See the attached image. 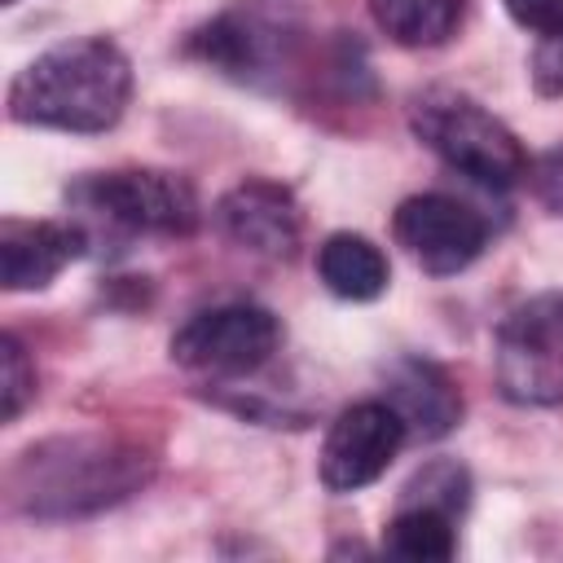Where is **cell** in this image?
<instances>
[{"label":"cell","mask_w":563,"mask_h":563,"mask_svg":"<svg viewBox=\"0 0 563 563\" xmlns=\"http://www.w3.org/2000/svg\"><path fill=\"white\" fill-rule=\"evenodd\" d=\"M150 475L154 453L145 444L106 431H75L22 449L4 471V493L22 515L84 519L141 493Z\"/></svg>","instance_id":"cell-1"},{"label":"cell","mask_w":563,"mask_h":563,"mask_svg":"<svg viewBox=\"0 0 563 563\" xmlns=\"http://www.w3.org/2000/svg\"><path fill=\"white\" fill-rule=\"evenodd\" d=\"M128 97L132 66L123 48L101 35H79L18 70L9 84V119L57 132H106L123 119Z\"/></svg>","instance_id":"cell-2"},{"label":"cell","mask_w":563,"mask_h":563,"mask_svg":"<svg viewBox=\"0 0 563 563\" xmlns=\"http://www.w3.org/2000/svg\"><path fill=\"white\" fill-rule=\"evenodd\" d=\"M409 123L431 154H440L457 176H466L484 189L501 194L528 176V154H523L519 136L466 92L431 88V92L413 97Z\"/></svg>","instance_id":"cell-3"},{"label":"cell","mask_w":563,"mask_h":563,"mask_svg":"<svg viewBox=\"0 0 563 563\" xmlns=\"http://www.w3.org/2000/svg\"><path fill=\"white\" fill-rule=\"evenodd\" d=\"M493 374L515 405H563V290H545L506 312L493 343Z\"/></svg>","instance_id":"cell-4"},{"label":"cell","mask_w":563,"mask_h":563,"mask_svg":"<svg viewBox=\"0 0 563 563\" xmlns=\"http://www.w3.org/2000/svg\"><path fill=\"white\" fill-rule=\"evenodd\" d=\"M70 202L92 211L97 220L128 233L185 238L198 229V194L185 176L158 167H119L97 172L70 185Z\"/></svg>","instance_id":"cell-5"},{"label":"cell","mask_w":563,"mask_h":563,"mask_svg":"<svg viewBox=\"0 0 563 563\" xmlns=\"http://www.w3.org/2000/svg\"><path fill=\"white\" fill-rule=\"evenodd\" d=\"M299 40V9L290 0H238L189 35V53L233 79L273 75Z\"/></svg>","instance_id":"cell-6"},{"label":"cell","mask_w":563,"mask_h":563,"mask_svg":"<svg viewBox=\"0 0 563 563\" xmlns=\"http://www.w3.org/2000/svg\"><path fill=\"white\" fill-rule=\"evenodd\" d=\"M282 343V325L260 303H220L207 312H194L172 334V361L189 374L233 378L260 369Z\"/></svg>","instance_id":"cell-7"},{"label":"cell","mask_w":563,"mask_h":563,"mask_svg":"<svg viewBox=\"0 0 563 563\" xmlns=\"http://www.w3.org/2000/svg\"><path fill=\"white\" fill-rule=\"evenodd\" d=\"M391 233L435 277L462 273L488 246V220L475 207H466V202H457L449 194H413V198H405L396 207V216H391Z\"/></svg>","instance_id":"cell-8"},{"label":"cell","mask_w":563,"mask_h":563,"mask_svg":"<svg viewBox=\"0 0 563 563\" xmlns=\"http://www.w3.org/2000/svg\"><path fill=\"white\" fill-rule=\"evenodd\" d=\"M405 435L409 431L387 400H361V405L343 409L330 422L325 444H321V462H317L321 484L330 493H356V488L374 484L400 453Z\"/></svg>","instance_id":"cell-9"},{"label":"cell","mask_w":563,"mask_h":563,"mask_svg":"<svg viewBox=\"0 0 563 563\" xmlns=\"http://www.w3.org/2000/svg\"><path fill=\"white\" fill-rule=\"evenodd\" d=\"M220 233L255 255H290L299 246L295 194L277 180H242L216 202Z\"/></svg>","instance_id":"cell-10"},{"label":"cell","mask_w":563,"mask_h":563,"mask_svg":"<svg viewBox=\"0 0 563 563\" xmlns=\"http://www.w3.org/2000/svg\"><path fill=\"white\" fill-rule=\"evenodd\" d=\"M79 255H84L79 224H66V220H4L0 224L4 290H44Z\"/></svg>","instance_id":"cell-11"},{"label":"cell","mask_w":563,"mask_h":563,"mask_svg":"<svg viewBox=\"0 0 563 563\" xmlns=\"http://www.w3.org/2000/svg\"><path fill=\"white\" fill-rule=\"evenodd\" d=\"M387 405L400 413L405 431L418 440H440L462 418V396L453 378L427 356H400L387 369Z\"/></svg>","instance_id":"cell-12"},{"label":"cell","mask_w":563,"mask_h":563,"mask_svg":"<svg viewBox=\"0 0 563 563\" xmlns=\"http://www.w3.org/2000/svg\"><path fill=\"white\" fill-rule=\"evenodd\" d=\"M317 273L330 295L369 303L387 290V255L361 233H330L317 251Z\"/></svg>","instance_id":"cell-13"},{"label":"cell","mask_w":563,"mask_h":563,"mask_svg":"<svg viewBox=\"0 0 563 563\" xmlns=\"http://www.w3.org/2000/svg\"><path fill=\"white\" fill-rule=\"evenodd\" d=\"M383 35L405 48H435L462 22V0H369Z\"/></svg>","instance_id":"cell-14"},{"label":"cell","mask_w":563,"mask_h":563,"mask_svg":"<svg viewBox=\"0 0 563 563\" xmlns=\"http://www.w3.org/2000/svg\"><path fill=\"white\" fill-rule=\"evenodd\" d=\"M383 545L387 554L409 559V563H444L457 550L453 515L435 506H400V515L383 528Z\"/></svg>","instance_id":"cell-15"},{"label":"cell","mask_w":563,"mask_h":563,"mask_svg":"<svg viewBox=\"0 0 563 563\" xmlns=\"http://www.w3.org/2000/svg\"><path fill=\"white\" fill-rule=\"evenodd\" d=\"M466 501H471V475L457 462H449V457L427 462L405 484V506H435L444 515H462Z\"/></svg>","instance_id":"cell-16"},{"label":"cell","mask_w":563,"mask_h":563,"mask_svg":"<svg viewBox=\"0 0 563 563\" xmlns=\"http://www.w3.org/2000/svg\"><path fill=\"white\" fill-rule=\"evenodd\" d=\"M31 400H35V365L18 343V334H4L0 339V418L13 422Z\"/></svg>","instance_id":"cell-17"},{"label":"cell","mask_w":563,"mask_h":563,"mask_svg":"<svg viewBox=\"0 0 563 563\" xmlns=\"http://www.w3.org/2000/svg\"><path fill=\"white\" fill-rule=\"evenodd\" d=\"M532 88L541 97H563V26L532 48Z\"/></svg>","instance_id":"cell-18"},{"label":"cell","mask_w":563,"mask_h":563,"mask_svg":"<svg viewBox=\"0 0 563 563\" xmlns=\"http://www.w3.org/2000/svg\"><path fill=\"white\" fill-rule=\"evenodd\" d=\"M528 180H532V194L563 216V150H550L541 154L532 167H528Z\"/></svg>","instance_id":"cell-19"},{"label":"cell","mask_w":563,"mask_h":563,"mask_svg":"<svg viewBox=\"0 0 563 563\" xmlns=\"http://www.w3.org/2000/svg\"><path fill=\"white\" fill-rule=\"evenodd\" d=\"M506 13L537 35H550L563 26V0H506Z\"/></svg>","instance_id":"cell-20"},{"label":"cell","mask_w":563,"mask_h":563,"mask_svg":"<svg viewBox=\"0 0 563 563\" xmlns=\"http://www.w3.org/2000/svg\"><path fill=\"white\" fill-rule=\"evenodd\" d=\"M4 4H13V0H4Z\"/></svg>","instance_id":"cell-21"}]
</instances>
